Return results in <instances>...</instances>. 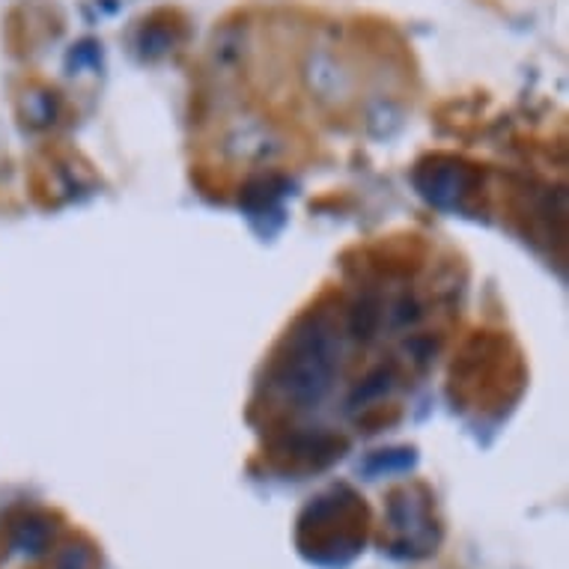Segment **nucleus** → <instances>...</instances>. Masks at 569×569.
<instances>
[]
</instances>
